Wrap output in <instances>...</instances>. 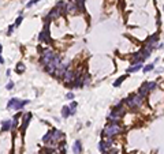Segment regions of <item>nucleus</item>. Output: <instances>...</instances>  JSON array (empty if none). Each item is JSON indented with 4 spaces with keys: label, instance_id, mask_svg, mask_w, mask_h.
<instances>
[{
    "label": "nucleus",
    "instance_id": "1",
    "mask_svg": "<svg viewBox=\"0 0 164 154\" xmlns=\"http://www.w3.org/2000/svg\"><path fill=\"white\" fill-rule=\"evenodd\" d=\"M122 132V127H120L118 123H108V124L104 127L102 130V136H108V138H112L114 135H118V134Z\"/></svg>",
    "mask_w": 164,
    "mask_h": 154
},
{
    "label": "nucleus",
    "instance_id": "2",
    "mask_svg": "<svg viewBox=\"0 0 164 154\" xmlns=\"http://www.w3.org/2000/svg\"><path fill=\"white\" fill-rule=\"evenodd\" d=\"M124 102H126L127 107L131 108V109H138V108L142 105V102H144V97H141L140 94L134 93V94H130L129 97L124 100Z\"/></svg>",
    "mask_w": 164,
    "mask_h": 154
},
{
    "label": "nucleus",
    "instance_id": "3",
    "mask_svg": "<svg viewBox=\"0 0 164 154\" xmlns=\"http://www.w3.org/2000/svg\"><path fill=\"white\" fill-rule=\"evenodd\" d=\"M123 115H124V109H123V104L122 102H119V104L115 105V109L111 112V115H109V120L114 123H118V120H119L120 117H123Z\"/></svg>",
    "mask_w": 164,
    "mask_h": 154
},
{
    "label": "nucleus",
    "instance_id": "4",
    "mask_svg": "<svg viewBox=\"0 0 164 154\" xmlns=\"http://www.w3.org/2000/svg\"><path fill=\"white\" fill-rule=\"evenodd\" d=\"M60 64H62V57L59 56V55H55V57H53L52 62H51L49 64L45 65V71H47L48 74H51V75H55L56 68H58Z\"/></svg>",
    "mask_w": 164,
    "mask_h": 154
},
{
    "label": "nucleus",
    "instance_id": "5",
    "mask_svg": "<svg viewBox=\"0 0 164 154\" xmlns=\"http://www.w3.org/2000/svg\"><path fill=\"white\" fill-rule=\"evenodd\" d=\"M26 104H29L27 100L20 101V100H18V98H11V100L8 101V104H7V108H8V109H14V110H20Z\"/></svg>",
    "mask_w": 164,
    "mask_h": 154
},
{
    "label": "nucleus",
    "instance_id": "6",
    "mask_svg": "<svg viewBox=\"0 0 164 154\" xmlns=\"http://www.w3.org/2000/svg\"><path fill=\"white\" fill-rule=\"evenodd\" d=\"M53 57H55V53H53L52 50L49 49V48H47V49H44L42 50V53H41V63H42V64H49L51 62H52L53 60Z\"/></svg>",
    "mask_w": 164,
    "mask_h": 154
},
{
    "label": "nucleus",
    "instance_id": "7",
    "mask_svg": "<svg viewBox=\"0 0 164 154\" xmlns=\"http://www.w3.org/2000/svg\"><path fill=\"white\" fill-rule=\"evenodd\" d=\"M75 77H77V75H75V72H74L73 70H67L62 78H63V80H64V83L67 85V86H71L73 82L75 80Z\"/></svg>",
    "mask_w": 164,
    "mask_h": 154
},
{
    "label": "nucleus",
    "instance_id": "8",
    "mask_svg": "<svg viewBox=\"0 0 164 154\" xmlns=\"http://www.w3.org/2000/svg\"><path fill=\"white\" fill-rule=\"evenodd\" d=\"M62 12H63V10H62V8H59V7L56 6L55 8H52V10L49 11V14L47 15V18H45V22H48V21H53V19L59 18Z\"/></svg>",
    "mask_w": 164,
    "mask_h": 154
},
{
    "label": "nucleus",
    "instance_id": "9",
    "mask_svg": "<svg viewBox=\"0 0 164 154\" xmlns=\"http://www.w3.org/2000/svg\"><path fill=\"white\" fill-rule=\"evenodd\" d=\"M38 41H45V42H48L49 41V30H48V22H45V27H44V30L40 33V36H38Z\"/></svg>",
    "mask_w": 164,
    "mask_h": 154
},
{
    "label": "nucleus",
    "instance_id": "10",
    "mask_svg": "<svg viewBox=\"0 0 164 154\" xmlns=\"http://www.w3.org/2000/svg\"><path fill=\"white\" fill-rule=\"evenodd\" d=\"M111 146H112V139L109 138V139H107V140H101L99 145V149H100V151L105 153V151H108V149L111 147Z\"/></svg>",
    "mask_w": 164,
    "mask_h": 154
},
{
    "label": "nucleus",
    "instance_id": "11",
    "mask_svg": "<svg viewBox=\"0 0 164 154\" xmlns=\"http://www.w3.org/2000/svg\"><path fill=\"white\" fill-rule=\"evenodd\" d=\"M78 6H77L75 0H73V1H70V3L66 6V12H68V14H75L77 11H78Z\"/></svg>",
    "mask_w": 164,
    "mask_h": 154
},
{
    "label": "nucleus",
    "instance_id": "12",
    "mask_svg": "<svg viewBox=\"0 0 164 154\" xmlns=\"http://www.w3.org/2000/svg\"><path fill=\"white\" fill-rule=\"evenodd\" d=\"M67 65H68V63H62V64L56 68V72H55L56 77H63V75H64V72L68 70Z\"/></svg>",
    "mask_w": 164,
    "mask_h": 154
},
{
    "label": "nucleus",
    "instance_id": "13",
    "mask_svg": "<svg viewBox=\"0 0 164 154\" xmlns=\"http://www.w3.org/2000/svg\"><path fill=\"white\" fill-rule=\"evenodd\" d=\"M159 40V34H153V36H150L149 38L146 40V42H145V46H149V48H153V45L156 44V41Z\"/></svg>",
    "mask_w": 164,
    "mask_h": 154
},
{
    "label": "nucleus",
    "instance_id": "14",
    "mask_svg": "<svg viewBox=\"0 0 164 154\" xmlns=\"http://www.w3.org/2000/svg\"><path fill=\"white\" fill-rule=\"evenodd\" d=\"M30 119H32V113H27V115H25V117H23V123H22V127H20V131H22V132H25L26 127L29 125Z\"/></svg>",
    "mask_w": 164,
    "mask_h": 154
},
{
    "label": "nucleus",
    "instance_id": "15",
    "mask_svg": "<svg viewBox=\"0 0 164 154\" xmlns=\"http://www.w3.org/2000/svg\"><path fill=\"white\" fill-rule=\"evenodd\" d=\"M141 68H142V63H135L133 64L131 67L127 68V72H135V71H140Z\"/></svg>",
    "mask_w": 164,
    "mask_h": 154
},
{
    "label": "nucleus",
    "instance_id": "16",
    "mask_svg": "<svg viewBox=\"0 0 164 154\" xmlns=\"http://www.w3.org/2000/svg\"><path fill=\"white\" fill-rule=\"evenodd\" d=\"M73 151L75 154H81L82 153V143L79 142V140H77L75 143H74V146H73Z\"/></svg>",
    "mask_w": 164,
    "mask_h": 154
},
{
    "label": "nucleus",
    "instance_id": "17",
    "mask_svg": "<svg viewBox=\"0 0 164 154\" xmlns=\"http://www.w3.org/2000/svg\"><path fill=\"white\" fill-rule=\"evenodd\" d=\"M11 125H12L11 120H4V122L1 123V131H8L10 128H11Z\"/></svg>",
    "mask_w": 164,
    "mask_h": 154
},
{
    "label": "nucleus",
    "instance_id": "18",
    "mask_svg": "<svg viewBox=\"0 0 164 154\" xmlns=\"http://www.w3.org/2000/svg\"><path fill=\"white\" fill-rule=\"evenodd\" d=\"M138 94H140L141 97H145V95L148 94V89H146V86H145V83H144L142 86L140 87V90H138Z\"/></svg>",
    "mask_w": 164,
    "mask_h": 154
},
{
    "label": "nucleus",
    "instance_id": "19",
    "mask_svg": "<svg viewBox=\"0 0 164 154\" xmlns=\"http://www.w3.org/2000/svg\"><path fill=\"white\" fill-rule=\"evenodd\" d=\"M145 86H146V89H148V92H152V90H155L156 89V82H145Z\"/></svg>",
    "mask_w": 164,
    "mask_h": 154
},
{
    "label": "nucleus",
    "instance_id": "20",
    "mask_svg": "<svg viewBox=\"0 0 164 154\" xmlns=\"http://www.w3.org/2000/svg\"><path fill=\"white\" fill-rule=\"evenodd\" d=\"M126 78H127V75H122V77H119V78H118V79L114 82V86H115V87H119V86H120V83H122L123 80L126 79Z\"/></svg>",
    "mask_w": 164,
    "mask_h": 154
},
{
    "label": "nucleus",
    "instance_id": "21",
    "mask_svg": "<svg viewBox=\"0 0 164 154\" xmlns=\"http://www.w3.org/2000/svg\"><path fill=\"white\" fill-rule=\"evenodd\" d=\"M70 115H71L70 108H68V107H63V109H62V116H63V117H68Z\"/></svg>",
    "mask_w": 164,
    "mask_h": 154
},
{
    "label": "nucleus",
    "instance_id": "22",
    "mask_svg": "<svg viewBox=\"0 0 164 154\" xmlns=\"http://www.w3.org/2000/svg\"><path fill=\"white\" fill-rule=\"evenodd\" d=\"M15 71H17L18 74H22V72L25 71V64H23V63H18L17 68H15Z\"/></svg>",
    "mask_w": 164,
    "mask_h": 154
},
{
    "label": "nucleus",
    "instance_id": "23",
    "mask_svg": "<svg viewBox=\"0 0 164 154\" xmlns=\"http://www.w3.org/2000/svg\"><path fill=\"white\" fill-rule=\"evenodd\" d=\"M77 6H78L79 10H82V11H85V0H75Z\"/></svg>",
    "mask_w": 164,
    "mask_h": 154
},
{
    "label": "nucleus",
    "instance_id": "24",
    "mask_svg": "<svg viewBox=\"0 0 164 154\" xmlns=\"http://www.w3.org/2000/svg\"><path fill=\"white\" fill-rule=\"evenodd\" d=\"M68 108H70L71 115H74V113H75V108H77V102H75V101H74V102H71V105H70Z\"/></svg>",
    "mask_w": 164,
    "mask_h": 154
},
{
    "label": "nucleus",
    "instance_id": "25",
    "mask_svg": "<svg viewBox=\"0 0 164 154\" xmlns=\"http://www.w3.org/2000/svg\"><path fill=\"white\" fill-rule=\"evenodd\" d=\"M153 67H155L153 64H148V65H145V67H144V72H149V71H152Z\"/></svg>",
    "mask_w": 164,
    "mask_h": 154
},
{
    "label": "nucleus",
    "instance_id": "26",
    "mask_svg": "<svg viewBox=\"0 0 164 154\" xmlns=\"http://www.w3.org/2000/svg\"><path fill=\"white\" fill-rule=\"evenodd\" d=\"M22 19H23V18H22V16H19V18H18L17 21H15L14 26H15V27H18V26H19V25H20V22H22Z\"/></svg>",
    "mask_w": 164,
    "mask_h": 154
},
{
    "label": "nucleus",
    "instance_id": "27",
    "mask_svg": "<svg viewBox=\"0 0 164 154\" xmlns=\"http://www.w3.org/2000/svg\"><path fill=\"white\" fill-rule=\"evenodd\" d=\"M66 97H67V100H73V98H74V93H67Z\"/></svg>",
    "mask_w": 164,
    "mask_h": 154
},
{
    "label": "nucleus",
    "instance_id": "28",
    "mask_svg": "<svg viewBox=\"0 0 164 154\" xmlns=\"http://www.w3.org/2000/svg\"><path fill=\"white\" fill-rule=\"evenodd\" d=\"M12 87H14V82H8V85H7V89L11 90Z\"/></svg>",
    "mask_w": 164,
    "mask_h": 154
},
{
    "label": "nucleus",
    "instance_id": "29",
    "mask_svg": "<svg viewBox=\"0 0 164 154\" xmlns=\"http://www.w3.org/2000/svg\"><path fill=\"white\" fill-rule=\"evenodd\" d=\"M14 27H15V26H10V27H8V34H11V33H12V30H14Z\"/></svg>",
    "mask_w": 164,
    "mask_h": 154
},
{
    "label": "nucleus",
    "instance_id": "30",
    "mask_svg": "<svg viewBox=\"0 0 164 154\" xmlns=\"http://www.w3.org/2000/svg\"><path fill=\"white\" fill-rule=\"evenodd\" d=\"M0 63H4V59H3L1 56H0Z\"/></svg>",
    "mask_w": 164,
    "mask_h": 154
},
{
    "label": "nucleus",
    "instance_id": "31",
    "mask_svg": "<svg viewBox=\"0 0 164 154\" xmlns=\"http://www.w3.org/2000/svg\"><path fill=\"white\" fill-rule=\"evenodd\" d=\"M1 50H3V46H1V44H0V53H1Z\"/></svg>",
    "mask_w": 164,
    "mask_h": 154
},
{
    "label": "nucleus",
    "instance_id": "32",
    "mask_svg": "<svg viewBox=\"0 0 164 154\" xmlns=\"http://www.w3.org/2000/svg\"><path fill=\"white\" fill-rule=\"evenodd\" d=\"M63 154H64V153H63Z\"/></svg>",
    "mask_w": 164,
    "mask_h": 154
}]
</instances>
